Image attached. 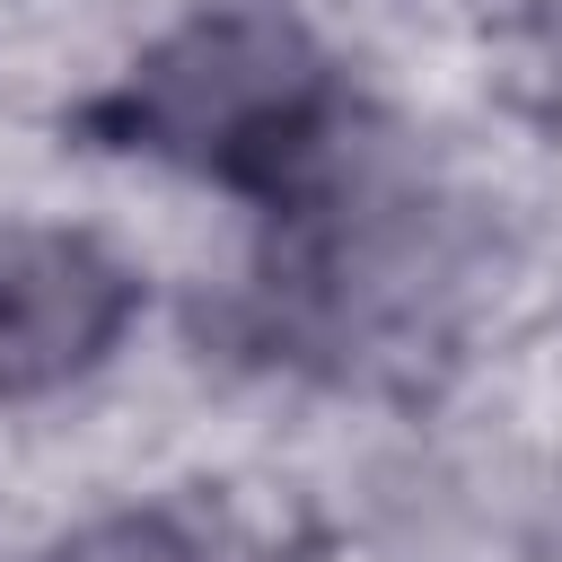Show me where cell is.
Segmentation results:
<instances>
[{"label": "cell", "mask_w": 562, "mask_h": 562, "mask_svg": "<svg viewBox=\"0 0 562 562\" xmlns=\"http://www.w3.org/2000/svg\"><path fill=\"white\" fill-rule=\"evenodd\" d=\"M61 132L97 158H140L246 211H316L342 158V79L281 9H193L97 79Z\"/></svg>", "instance_id": "6da1fadb"}, {"label": "cell", "mask_w": 562, "mask_h": 562, "mask_svg": "<svg viewBox=\"0 0 562 562\" xmlns=\"http://www.w3.org/2000/svg\"><path fill=\"white\" fill-rule=\"evenodd\" d=\"M35 562H220V544L167 509V501H132V509H97L79 527H61Z\"/></svg>", "instance_id": "3957f363"}, {"label": "cell", "mask_w": 562, "mask_h": 562, "mask_svg": "<svg viewBox=\"0 0 562 562\" xmlns=\"http://www.w3.org/2000/svg\"><path fill=\"white\" fill-rule=\"evenodd\" d=\"M149 307V272L70 220H0V404L97 378Z\"/></svg>", "instance_id": "7a4b0ae2"}]
</instances>
